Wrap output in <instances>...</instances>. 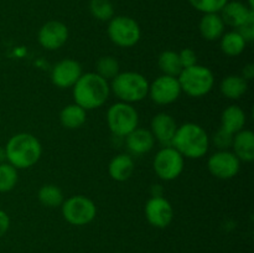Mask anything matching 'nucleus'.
Wrapping results in <instances>:
<instances>
[{
	"label": "nucleus",
	"instance_id": "obj_14",
	"mask_svg": "<svg viewBox=\"0 0 254 253\" xmlns=\"http://www.w3.org/2000/svg\"><path fill=\"white\" fill-rule=\"evenodd\" d=\"M40 45L46 50H57L66 44L68 39V29L61 21L51 20L44 24L37 35Z\"/></svg>",
	"mask_w": 254,
	"mask_h": 253
},
{
	"label": "nucleus",
	"instance_id": "obj_7",
	"mask_svg": "<svg viewBox=\"0 0 254 253\" xmlns=\"http://www.w3.org/2000/svg\"><path fill=\"white\" fill-rule=\"evenodd\" d=\"M62 216L73 226H84L94 220L97 215L96 203L83 195L71 196L61 205Z\"/></svg>",
	"mask_w": 254,
	"mask_h": 253
},
{
	"label": "nucleus",
	"instance_id": "obj_5",
	"mask_svg": "<svg viewBox=\"0 0 254 253\" xmlns=\"http://www.w3.org/2000/svg\"><path fill=\"white\" fill-rule=\"evenodd\" d=\"M181 92H185L188 96L203 97L212 89L215 84V76L208 67L195 64L181 71L178 76Z\"/></svg>",
	"mask_w": 254,
	"mask_h": 253
},
{
	"label": "nucleus",
	"instance_id": "obj_12",
	"mask_svg": "<svg viewBox=\"0 0 254 253\" xmlns=\"http://www.w3.org/2000/svg\"><path fill=\"white\" fill-rule=\"evenodd\" d=\"M144 211L148 222L156 228L168 227L174 218L173 206L160 195L149 198Z\"/></svg>",
	"mask_w": 254,
	"mask_h": 253
},
{
	"label": "nucleus",
	"instance_id": "obj_15",
	"mask_svg": "<svg viewBox=\"0 0 254 253\" xmlns=\"http://www.w3.org/2000/svg\"><path fill=\"white\" fill-rule=\"evenodd\" d=\"M150 131L154 138L164 146H171L174 135L178 129L176 121L168 113H159L151 119Z\"/></svg>",
	"mask_w": 254,
	"mask_h": 253
},
{
	"label": "nucleus",
	"instance_id": "obj_35",
	"mask_svg": "<svg viewBox=\"0 0 254 253\" xmlns=\"http://www.w3.org/2000/svg\"><path fill=\"white\" fill-rule=\"evenodd\" d=\"M253 76H254V66H253V63H250V64H247L245 68H243L242 77L248 81V79L252 78Z\"/></svg>",
	"mask_w": 254,
	"mask_h": 253
},
{
	"label": "nucleus",
	"instance_id": "obj_21",
	"mask_svg": "<svg viewBox=\"0 0 254 253\" xmlns=\"http://www.w3.org/2000/svg\"><path fill=\"white\" fill-rule=\"evenodd\" d=\"M246 121H247V118H246L245 111L241 107L233 104V106H228L222 112L221 128L235 135L236 133H238V131L245 128Z\"/></svg>",
	"mask_w": 254,
	"mask_h": 253
},
{
	"label": "nucleus",
	"instance_id": "obj_26",
	"mask_svg": "<svg viewBox=\"0 0 254 253\" xmlns=\"http://www.w3.org/2000/svg\"><path fill=\"white\" fill-rule=\"evenodd\" d=\"M37 197L40 202L46 207H59L64 201L62 190L54 184L41 186L37 192Z\"/></svg>",
	"mask_w": 254,
	"mask_h": 253
},
{
	"label": "nucleus",
	"instance_id": "obj_9",
	"mask_svg": "<svg viewBox=\"0 0 254 253\" xmlns=\"http://www.w3.org/2000/svg\"><path fill=\"white\" fill-rule=\"evenodd\" d=\"M153 166L161 180H175L184 170V156L173 146H164L156 153Z\"/></svg>",
	"mask_w": 254,
	"mask_h": 253
},
{
	"label": "nucleus",
	"instance_id": "obj_19",
	"mask_svg": "<svg viewBox=\"0 0 254 253\" xmlns=\"http://www.w3.org/2000/svg\"><path fill=\"white\" fill-rule=\"evenodd\" d=\"M225 26L226 25L221 19L220 14L211 12V14H203L198 29H200V34L203 39L207 41H216L225 34Z\"/></svg>",
	"mask_w": 254,
	"mask_h": 253
},
{
	"label": "nucleus",
	"instance_id": "obj_23",
	"mask_svg": "<svg viewBox=\"0 0 254 253\" xmlns=\"http://www.w3.org/2000/svg\"><path fill=\"white\" fill-rule=\"evenodd\" d=\"M87 111L78 104H68L60 113V122L67 129H77L86 123Z\"/></svg>",
	"mask_w": 254,
	"mask_h": 253
},
{
	"label": "nucleus",
	"instance_id": "obj_3",
	"mask_svg": "<svg viewBox=\"0 0 254 253\" xmlns=\"http://www.w3.org/2000/svg\"><path fill=\"white\" fill-rule=\"evenodd\" d=\"M6 160L15 169H27L40 160L42 146L39 139L30 133L12 135L5 146Z\"/></svg>",
	"mask_w": 254,
	"mask_h": 253
},
{
	"label": "nucleus",
	"instance_id": "obj_4",
	"mask_svg": "<svg viewBox=\"0 0 254 253\" xmlns=\"http://www.w3.org/2000/svg\"><path fill=\"white\" fill-rule=\"evenodd\" d=\"M111 91L121 102L135 103L143 101L148 96L149 82L139 72H119L112 79Z\"/></svg>",
	"mask_w": 254,
	"mask_h": 253
},
{
	"label": "nucleus",
	"instance_id": "obj_13",
	"mask_svg": "<svg viewBox=\"0 0 254 253\" xmlns=\"http://www.w3.org/2000/svg\"><path fill=\"white\" fill-rule=\"evenodd\" d=\"M82 66L78 61L72 59H64L57 62L51 72V81L60 88H69L82 76Z\"/></svg>",
	"mask_w": 254,
	"mask_h": 253
},
{
	"label": "nucleus",
	"instance_id": "obj_31",
	"mask_svg": "<svg viewBox=\"0 0 254 253\" xmlns=\"http://www.w3.org/2000/svg\"><path fill=\"white\" fill-rule=\"evenodd\" d=\"M213 144L216 145V148H218L220 150H228V148L232 146L233 141V134L228 133L225 129L220 128L213 135Z\"/></svg>",
	"mask_w": 254,
	"mask_h": 253
},
{
	"label": "nucleus",
	"instance_id": "obj_32",
	"mask_svg": "<svg viewBox=\"0 0 254 253\" xmlns=\"http://www.w3.org/2000/svg\"><path fill=\"white\" fill-rule=\"evenodd\" d=\"M179 57H180L183 69L197 64V56H196V52L191 49L181 50V51L179 52Z\"/></svg>",
	"mask_w": 254,
	"mask_h": 253
},
{
	"label": "nucleus",
	"instance_id": "obj_22",
	"mask_svg": "<svg viewBox=\"0 0 254 253\" xmlns=\"http://www.w3.org/2000/svg\"><path fill=\"white\" fill-rule=\"evenodd\" d=\"M248 89V81L238 74H230L220 84L221 93L228 99H240Z\"/></svg>",
	"mask_w": 254,
	"mask_h": 253
},
{
	"label": "nucleus",
	"instance_id": "obj_28",
	"mask_svg": "<svg viewBox=\"0 0 254 253\" xmlns=\"http://www.w3.org/2000/svg\"><path fill=\"white\" fill-rule=\"evenodd\" d=\"M89 11L99 21H109L114 16V6L111 0H91Z\"/></svg>",
	"mask_w": 254,
	"mask_h": 253
},
{
	"label": "nucleus",
	"instance_id": "obj_16",
	"mask_svg": "<svg viewBox=\"0 0 254 253\" xmlns=\"http://www.w3.org/2000/svg\"><path fill=\"white\" fill-rule=\"evenodd\" d=\"M220 12V16L225 25L237 27V29L254 16L253 10L241 1H227V4L222 7Z\"/></svg>",
	"mask_w": 254,
	"mask_h": 253
},
{
	"label": "nucleus",
	"instance_id": "obj_10",
	"mask_svg": "<svg viewBox=\"0 0 254 253\" xmlns=\"http://www.w3.org/2000/svg\"><path fill=\"white\" fill-rule=\"evenodd\" d=\"M207 168L215 178L228 180L238 174L241 169V160L233 151L218 150L208 158Z\"/></svg>",
	"mask_w": 254,
	"mask_h": 253
},
{
	"label": "nucleus",
	"instance_id": "obj_36",
	"mask_svg": "<svg viewBox=\"0 0 254 253\" xmlns=\"http://www.w3.org/2000/svg\"><path fill=\"white\" fill-rule=\"evenodd\" d=\"M6 160V153H5V148L0 146V164H2Z\"/></svg>",
	"mask_w": 254,
	"mask_h": 253
},
{
	"label": "nucleus",
	"instance_id": "obj_33",
	"mask_svg": "<svg viewBox=\"0 0 254 253\" xmlns=\"http://www.w3.org/2000/svg\"><path fill=\"white\" fill-rule=\"evenodd\" d=\"M237 31L242 35V37L246 40V42L253 41V39H254V16L251 17L248 21H246L242 26L238 27Z\"/></svg>",
	"mask_w": 254,
	"mask_h": 253
},
{
	"label": "nucleus",
	"instance_id": "obj_11",
	"mask_svg": "<svg viewBox=\"0 0 254 253\" xmlns=\"http://www.w3.org/2000/svg\"><path fill=\"white\" fill-rule=\"evenodd\" d=\"M148 94L151 101L160 106L171 104L180 97L181 87L178 77L161 74L151 84H149Z\"/></svg>",
	"mask_w": 254,
	"mask_h": 253
},
{
	"label": "nucleus",
	"instance_id": "obj_17",
	"mask_svg": "<svg viewBox=\"0 0 254 253\" xmlns=\"http://www.w3.org/2000/svg\"><path fill=\"white\" fill-rule=\"evenodd\" d=\"M127 138V146L133 155H143L154 148L155 138L149 129L136 128L129 133Z\"/></svg>",
	"mask_w": 254,
	"mask_h": 253
},
{
	"label": "nucleus",
	"instance_id": "obj_30",
	"mask_svg": "<svg viewBox=\"0 0 254 253\" xmlns=\"http://www.w3.org/2000/svg\"><path fill=\"white\" fill-rule=\"evenodd\" d=\"M228 0H189L191 5L203 14L220 12L222 7L227 4Z\"/></svg>",
	"mask_w": 254,
	"mask_h": 253
},
{
	"label": "nucleus",
	"instance_id": "obj_18",
	"mask_svg": "<svg viewBox=\"0 0 254 253\" xmlns=\"http://www.w3.org/2000/svg\"><path fill=\"white\" fill-rule=\"evenodd\" d=\"M232 148L235 155L240 159L241 161H250L254 160V133L248 129H242L241 131L233 135Z\"/></svg>",
	"mask_w": 254,
	"mask_h": 253
},
{
	"label": "nucleus",
	"instance_id": "obj_25",
	"mask_svg": "<svg viewBox=\"0 0 254 253\" xmlns=\"http://www.w3.org/2000/svg\"><path fill=\"white\" fill-rule=\"evenodd\" d=\"M158 64L160 71L166 76L178 77L183 71L179 52L171 51V50H166V51L161 52L158 59Z\"/></svg>",
	"mask_w": 254,
	"mask_h": 253
},
{
	"label": "nucleus",
	"instance_id": "obj_20",
	"mask_svg": "<svg viewBox=\"0 0 254 253\" xmlns=\"http://www.w3.org/2000/svg\"><path fill=\"white\" fill-rule=\"evenodd\" d=\"M109 175L116 181H126L133 175L134 161L128 154H118L111 160L108 165Z\"/></svg>",
	"mask_w": 254,
	"mask_h": 253
},
{
	"label": "nucleus",
	"instance_id": "obj_1",
	"mask_svg": "<svg viewBox=\"0 0 254 253\" xmlns=\"http://www.w3.org/2000/svg\"><path fill=\"white\" fill-rule=\"evenodd\" d=\"M111 86L108 81L102 78L96 72L83 73L73 86L74 103L84 111L99 108L108 99Z\"/></svg>",
	"mask_w": 254,
	"mask_h": 253
},
{
	"label": "nucleus",
	"instance_id": "obj_6",
	"mask_svg": "<svg viewBox=\"0 0 254 253\" xmlns=\"http://www.w3.org/2000/svg\"><path fill=\"white\" fill-rule=\"evenodd\" d=\"M107 123L112 133L117 136H127L138 128L139 114L130 103L118 102L109 107Z\"/></svg>",
	"mask_w": 254,
	"mask_h": 253
},
{
	"label": "nucleus",
	"instance_id": "obj_24",
	"mask_svg": "<svg viewBox=\"0 0 254 253\" xmlns=\"http://www.w3.org/2000/svg\"><path fill=\"white\" fill-rule=\"evenodd\" d=\"M246 40L238 31L226 32L221 37V50L225 55L236 57L242 54L246 49Z\"/></svg>",
	"mask_w": 254,
	"mask_h": 253
},
{
	"label": "nucleus",
	"instance_id": "obj_37",
	"mask_svg": "<svg viewBox=\"0 0 254 253\" xmlns=\"http://www.w3.org/2000/svg\"><path fill=\"white\" fill-rule=\"evenodd\" d=\"M253 5H254L253 0H248V6H250L252 10H253Z\"/></svg>",
	"mask_w": 254,
	"mask_h": 253
},
{
	"label": "nucleus",
	"instance_id": "obj_27",
	"mask_svg": "<svg viewBox=\"0 0 254 253\" xmlns=\"http://www.w3.org/2000/svg\"><path fill=\"white\" fill-rule=\"evenodd\" d=\"M17 169L11 164H0V192H9L17 184Z\"/></svg>",
	"mask_w": 254,
	"mask_h": 253
},
{
	"label": "nucleus",
	"instance_id": "obj_8",
	"mask_svg": "<svg viewBox=\"0 0 254 253\" xmlns=\"http://www.w3.org/2000/svg\"><path fill=\"white\" fill-rule=\"evenodd\" d=\"M108 36L119 47H131L140 40V26L129 16H113L108 24Z\"/></svg>",
	"mask_w": 254,
	"mask_h": 253
},
{
	"label": "nucleus",
	"instance_id": "obj_34",
	"mask_svg": "<svg viewBox=\"0 0 254 253\" xmlns=\"http://www.w3.org/2000/svg\"><path fill=\"white\" fill-rule=\"evenodd\" d=\"M10 227V218L5 211L0 210V237L7 232Z\"/></svg>",
	"mask_w": 254,
	"mask_h": 253
},
{
	"label": "nucleus",
	"instance_id": "obj_2",
	"mask_svg": "<svg viewBox=\"0 0 254 253\" xmlns=\"http://www.w3.org/2000/svg\"><path fill=\"white\" fill-rule=\"evenodd\" d=\"M171 146L175 148L184 158L200 159L208 151L210 136L198 124L185 123L176 129Z\"/></svg>",
	"mask_w": 254,
	"mask_h": 253
},
{
	"label": "nucleus",
	"instance_id": "obj_29",
	"mask_svg": "<svg viewBox=\"0 0 254 253\" xmlns=\"http://www.w3.org/2000/svg\"><path fill=\"white\" fill-rule=\"evenodd\" d=\"M119 62L112 56H103L97 61L96 69L97 74L104 79H113L119 73Z\"/></svg>",
	"mask_w": 254,
	"mask_h": 253
}]
</instances>
